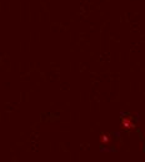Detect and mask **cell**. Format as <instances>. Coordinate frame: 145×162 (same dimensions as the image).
Instances as JSON below:
<instances>
[{
    "mask_svg": "<svg viewBox=\"0 0 145 162\" xmlns=\"http://www.w3.org/2000/svg\"><path fill=\"white\" fill-rule=\"evenodd\" d=\"M123 125H124L125 127H128V128H133V123H131L128 118H124V120H123Z\"/></svg>",
    "mask_w": 145,
    "mask_h": 162,
    "instance_id": "obj_1",
    "label": "cell"
}]
</instances>
